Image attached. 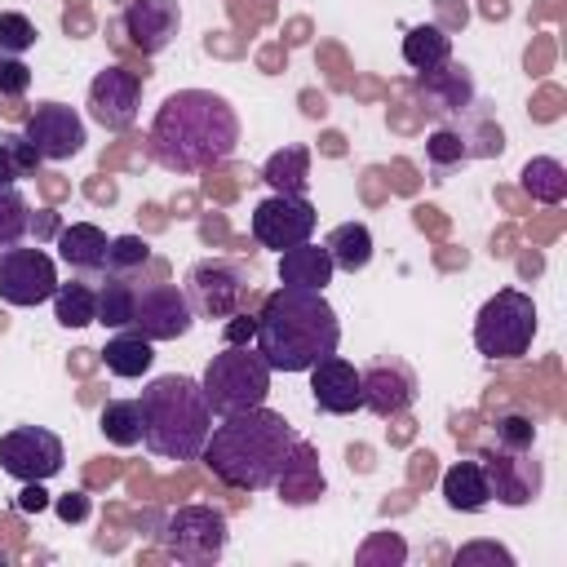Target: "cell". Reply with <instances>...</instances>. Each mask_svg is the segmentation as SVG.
<instances>
[{
	"mask_svg": "<svg viewBox=\"0 0 567 567\" xmlns=\"http://www.w3.org/2000/svg\"><path fill=\"white\" fill-rule=\"evenodd\" d=\"M310 399L319 412H332V416H350L363 408V381H359V368L328 354L310 368Z\"/></svg>",
	"mask_w": 567,
	"mask_h": 567,
	"instance_id": "cell-19",
	"label": "cell"
},
{
	"mask_svg": "<svg viewBox=\"0 0 567 567\" xmlns=\"http://www.w3.org/2000/svg\"><path fill=\"white\" fill-rule=\"evenodd\" d=\"M403 62H408L412 71H434V66L452 62V35H447L443 27H434V22L412 27V31L403 35Z\"/></svg>",
	"mask_w": 567,
	"mask_h": 567,
	"instance_id": "cell-28",
	"label": "cell"
},
{
	"mask_svg": "<svg viewBox=\"0 0 567 567\" xmlns=\"http://www.w3.org/2000/svg\"><path fill=\"white\" fill-rule=\"evenodd\" d=\"M354 558H359L363 567H372V563H403V558H408V545H403L399 536H390V532H377Z\"/></svg>",
	"mask_w": 567,
	"mask_h": 567,
	"instance_id": "cell-39",
	"label": "cell"
},
{
	"mask_svg": "<svg viewBox=\"0 0 567 567\" xmlns=\"http://www.w3.org/2000/svg\"><path fill=\"white\" fill-rule=\"evenodd\" d=\"M416 97H421V106L434 115V120H443V124H452L461 111H470V102L478 97L474 93V75H470V66H461V62H443V66H434V71H416Z\"/></svg>",
	"mask_w": 567,
	"mask_h": 567,
	"instance_id": "cell-18",
	"label": "cell"
},
{
	"mask_svg": "<svg viewBox=\"0 0 567 567\" xmlns=\"http://www.w3.org/2000/svg\"><path fill=\"white\" fill-rule=\"evenodd\" d=\"M452 563H456V567H474V563H501V567H514V554H509L505 545H496V540H474V545H461V549L452 554Z\"/></svg>",
	"mask_w": 567,
	"mask_h": 567,
	"instance_id": "cell-40",
	"label": "cell"
},
{
	"mask_svg": "<svg viewBox=\"0 0 567 567\" xmlns=\"http://www.w3.org/2000/svg\"><path fill=\"white\" fill-rule=\"evenodd\" d=\"M213 408L195 377L168 372L142 390V443L159 461H195L208 443Z\"/></svg>",
	"mask_w": 567,
	"mask_h": 567,
	"instance_id": "cell-4",
	"label": "cell"
},
{
	"mask_svg": "<svg viewBox=\"0 0 567 567\" xmlns=\"http://www.w3.org/2000/svg\"><path fill=\"white\" fill-rule=\"evenodd\" d=\"M478 465L487 474V487H492V501L518 509V505H532L545 487V465L536 456V447H483L478 452Z\"/></svg>",
	"mask_w": 567,
	"mask_h": 567,
	"instance_id": "cell-9",
	"label": "cell"
},
{
	"mask_svg": "<svg viewBox=\"0 0 567 567\" xmlns=\"http://www.w3.org/2000/svg\"><path fill=\"white\" fill-rule=\"evenodd\" d=\"M337 266L328 257L323 244H297V248H284L279 252V284L284 288H310V292H323L332 284Z\"/></svg>",
	"mask_w": 567,
	"mask_h": 567,
	"instance_id": "cell-22",
	"label": "cell"
},
{
	"mask_svg": "<svg viewBox=\"0 0 567 567\" xmlns=\"http://www.w3.org/2000/svg\"><path fill=\"white\" fill-rule=\"evenodd\" d=\"M275 487H279V496L288 501V505H315L319 496H323V470H319V452L306 443V439H297L292 443V452H288V461H284V470H279V478H275Z\"/></svg>",
	"mask_w": 567,
	"mask_h": 567,
	"instance_id": "cell-20",
	"label": "cell"
},
{
	"mask_svg": "<svg viewBox=\"0 0 567 567\" xmlns=\"http://www.w3.org/2000/svg\"><path fill=\"white\" fill-rule=\"evenodd\" d=\"M133 292L137 284L133 279H115V275H102V288H97V323L102 328H128L133 319Z\"/></svg>",
	"mask_w": 567,
	"mask_h": 567,
	"instance_id": "cell-32",
	"label": "cell"
},
{
	"mask_svg": "<svg viewBox=\"0 0 567 567\" xmlns=\"http://www.w3.org/2000/svg\"><path fill=\"white\" fill-rule=\"evenodd\" d=\"M518 182H523V190H527L536 204H563V199H567V168H563L554 155L527 159L523 173H518Z\"/></svg>",
	"mask_w": 567,
	"mask_h": 567,
	"instance_id": "cell-30",
	"label": "cell"
},
{
	"mask_svg": "<svg viewBox=\"0 0 567 567\" xmlns=\"http://www.w3.org/2000/svg\"><path fill=\"white\" fill-rule=\"evenodd\" d=\"M341 323L323 292L275 288L257 310V354L270 372H310L319 359L337 354Z\"/></svg>",
	"mask_w": 567,
	"mask_h": 567,
	"instance_id": "cell-3",
	"label": "cell"
},
{
	"mask_svg": "<svg viewBox=\"0 0 567 567\" xmlns=\"http://www.w3.org/2000/svg\"><path fill=\"white\" fill-rule=\"evenodd\" d=\"M49 301H53V315H58L62 328H89V323H97V288L84 275L71 279V284H58Z\"/></svg>",
	"mask_w": 567,
	"mask_h": 567,
	"instance_id": "cell-29",
	"label": "cell"
},
{
	"mask_svg": "<svg viewBox=\"0 0 567 567\" xmlns=\"http://www.w3.org/2000/svg\"><path fill=\"white\" fill-rule=\"evenodd\" d=\"M248 270L230 257H204L186 270V301L195 310V319H230L235 310H244L248 297Z\"/></svg>",
	"mask_w": 567,
	"mask_h": 567,
	"instance_id": "cell-8",
	"label": "cell"
},
{
	"mask_svg": "<svg viewBox=\"0 0 567 567\" xmlns=\"http://www.w3.org/2000/svg\"><path fill=\"white\" fill-rule=\"evenodd\" d=\"M22 137L35 146V155H40V159H53V164H58V159L80 155V151H84V142H89L80 111H75V106H66V102H40V106L27 115Z\"/></svg>",
	"mask_w": 567,
	"mask_h": 567,
	"instance_id": "cell-14",
	"label": "cell"
},
{
	"mask_svg": "<svg viewBox=\"0 0 567 567\" xmlns=\"http://www.w3.org/2000/svg\"><path fill=\"white\" fill-rule=\"evenodd\" d=\"M62 461H66L62 439L44 425H18L0 434V470L18 483H44L62 470Z\"/></svg>",
	"mask_w": 567,
	"mask_h": 567,
	"instance_id": "cell-11",
	"label": "cell"
},
{
	"mask_svg": "<svg viewBox=\"0 0 567 567\" xmlns=\"http://www.w3.org/2000/svg\"><path fill=\"white\" fill-rule=\"evenodd\" d=\"M27 230H35V239H40V235H58L62 226H58L53 213H31V226H27Z\"/></svg>",
	"mask_w": 567,
	"mask_h": 567,
	"instance_id": "cell-45",
	"label": "cell"
},
{
	"mask_svg": "<svg viewBox=\"0 0 567 567\" xmlns=\"http://www.w3.org/2000/svg\"><path fill=\"white\" fill-rule=\"evenodd\" d=\"M128 328L146 341H177L195 328V310L177 284H137Z\"/></svg>",
	"mask_w": 567,
	"mask_h": 567,
	"instance_id": "cell-10",
	"label": "cell"
},
{
	"mask_svg": "<svg viewBox=\"0 0 567 567\" xmlns=\"http://www.w3.org/2000/svg\"><path fill=\"white\" fill-rule=\"evenodd\" d=\"M22 514H40V509H49V492L40 487V483H27L22 492H18V501H13Z\"/></svg>",
	"mask_w": 567,
	"mask_h": 567,
	"instance_id": "cell-44",
	"label": "cell"
},
{
	"mask_svg": "<svg viewBox=\"0 0 567 567\" xmlns=\"http://www.w3.org/2000/svg\"><path fill=\"white\" fill-rule=\"evenodd\" d=\"M58 288V266L44 248H0V301L40 306Z\"/></svg>",
	"mask_w": 567,
	"mask_h": 567,
	"instance_id": "cell-13",
	"label": "cell"
},
{
	"mask_svg": "<svg viewBox=\"0 0 567 567\" xmlns=\"http://www.w3.org/2000/svg\"><path fill=\"white\" fill-rule=\"evenodd\" d=\"M142 106V75L124 71V66H102L89 84V115L106 128V133H124L133 128Z\"/></svg>",
	"mask_w": 567,
	"mask_h": 567,
	"instance_id": "cell-15",
	"label": "cell"
},
{
	"mask_svg": "<svg viewBox=\"0 0 567 567\" xmlns=\"http://www.w3.org/2000/svg\"><path fill=\"white\" fill-rule=\"evenodd\" d=\"M252 341H257V315L235 310L226 319V346H252Z\"/></svg>",
	"mask_w": 567,
	"mask_h": 567,
	"instance_id": "cell-42",
	"label": "cell"
},
{
	"mask_svg": "<svg viewBox=\"0 0 567 567\" xmlns=\"http://www.w3.org/2000/svg\"><path fill=\"white\" fill-rule=\"evenodd\" d=\"M106 230L93 221H71L58 230V257L75 275H102L106 270Z\"/></svg>",
	"mask_w": 567,
	"mask_h": 567,
	"instance_id": "cell-21",
	"label": "cell"
},
{
	"mask_svg": "<svg viewBox=\"0 0 567 567\" xmlns=\"http://www.w3.org/2000/svg\"><path fill=\"white\" fill-rule=\"evenodd\" d=\"M261 182L270 190H279V195H306V186H310V151L297 146V142L270 151L266 164H261Z\"/></svg>",
	"mask_w": 567,
	"mask_h": 567,
	"instance_id": "cell-25",
	"label": "cell"
},
{
	"mask_svg": "<svg viewBox=\"0 0 567 567\" xmlns=\"http://www.w3.org/2000/svg\"><path fill=\"white\" fill-rule=\"evenodd\" d=\"M44 159L35 155V146L22 133H0V186H18L22 177H31Z\"/></svg>",
	"mask_w": 567,
	"mask_h": 567,
	"instance_id": "cell-33",
	"label": "cell"
},
{
	"mask_svg": "<svg viewBox=\"0 0 567 567\" xmlns=\"http://www.w3.org/2000/svg\"><path fill=\"white\" fill-rule=\"evenodd\" d=\"M35 44V22L27 13H0V58H22Z\"/></svg>",
	"mask_w": 567,
	"mask_h": 567,
	"instance_id": "cell-37",
	"label": "cell"
},
{
	"mask_svg": "<svg viewBox=\"0 0 567 567\" xmlns=\"http://www.w3.org/2000/svg\"><path fill=\"white\" fill-rule=\"evenodd\" d=\"M323 248H328L332 266L346 270V275H359V270L372 266V230H368L363 221H341V226H332V235L323 239Z\"/></svg>",
	"mask_w": 567,
	"mask_h": 567,
	"instance_id": "cell-26",
	"label": "cell"
},
{
	"mask_svg": "<svg viewBox=\"0 0 567 567\" xmlns=\"http://www.w3.org/2000/svg\"><path fill=\"white\" fill-rule=\"evenodd\" d=\"M120 27H124V35L137 53L155 58L177 40L182 9H177V0H128L124 13H120Z\"/></svg>",
	"mask_w": 567,
	"mask_h": 567,
	"instance_id": "cell-17",
	"label": "cell"
},
{
	"mask_svg": "<svg viewBox=\"0 0 567 567\" xmlns=\"http://www.w3.org/2000/svg\"><path fill=\"white\" fill-rule=\"evenodd\" d=\"M142 266H151V244L142 235H115L106 244V270L102 275H115V279H133Z\"/></svg>",
	"mask_w": 567,
	"mask_h": 567,
	"instance_id": "cell-34",
	"label": "cell"
},
{
	"mask_svg": "<svg viewBox=\"0 0 567 567\" xmlns=\"http://www.w3.org/2000/svg\"><path fill=\"white\" fill-rule=\"evenodd\" d=\"M31 226V204L18 186H0V248H13Z\"/></svg>",
	"mask_w": 567,
	"mask_h": 567,
	"instance_id": "cell-35",
	"label": "cell"
},
{
	"mask_svg": "<svg viewBox=\"0 0 567 567\" xmlns=\"http://www.w3.org/2000/svg\"><path fill=\"white\" fill-rule=\"evenodd\" d=\"M102 363H106L115 377H142V372H151V363H155V341H146V337L133 332V328H120V332L106 341Z\"/></svg>",
	"mask_w": 567,
	"mask_h": 567,
	"instance_id": "cell-27",
	"label": "cell"
},
{
	"mask_svg": "<svg viewBox=\"0 0 567 567\" xmlns=\"http://www.w3.org/2000/svg\"><path fill=\"white\" fill-rule=\"evenodd\" d=\"M439 487H443L447 509H456V514H478V509L492 505V487H487V474H483L478 456H474V461H456V465H447Z\"/></svg>",
	"mask_w": 567,
	"mask_h": 567,
	"instance_id": "cell-24",
	"label": "cell"
},
{
	"mask_svg": "<svg viewBox=\"0 0 567 567\" xmlns=\"http://www.w3.org/2000/svg\"><path fill=\"white\" fill-rule=\"evenodd\" d=\"M53 509H58L62 523H80V518L89 514V496H84V492H66V496H58Z\"/></svg>",
	"mask_w": 567,
	"mask_h": 567,
	"instance_id": "cell-43",
	"label": "cell"
},
{
	"mask_svg": "<svg viewBox=\"0 0 567 567\" xmlns=\"http://www.w3.org/2000/svg\"><path fill=\"white\" fill-rule=\"evenodd\" d=\"M31 89V66L22 58H0V97H22Z\"/></svg>",
	"mask_w": 567,
	"mask_h": 567,
	"instance_id": "cell-41",
	"label": "cell"
},
{
	"mask_svg": "<svg viewBox=\"0 0 567 567\" xmlns=\"http://www.w3.org/2000/svg\"><path fill=\"white\" fill-rule=\"evenodd\" d=\"M452 128H456V137H461V146H465V159H492V155H501L505 151V128L496 124V115L487 111V102H470V111H461L456 120H452Z\"/></svg>",
	"mask_w": 567,
	"mask_h": 567,
	"instance_id": "cell-23",
	"label": "cell"
},
{
	"mask_svg": "<svg viewBox=\"0 0 567 567\" xmlns=\"http://www.w3.org/2000/svg\"><path fill=\"white\" fill-rule=\"evenodd\" d=\"M199 390H204L213 416L261 408L270 394V363L257 354V346H226L221 354L208 359Z\"/></svg>",
	"mask_w": 567,
	"mask_h": 567,
	"instance_id": "cell-5",
	"label": "cell"
},
{
	"mask_svg": "<svg viewBox=\"0 0 567 567\" xmlns=\"http://www.w3.org/2000/svg\"><path fill=\"white\" fill-rule=\"evenodd\" d=\"M363 381V408L372 416H403L416 403V372L403 359H377L359 372Z\"/></svg>",
	"mask_w": 567,
	"mask_h": 567,
	"instance_id": "cell-16",
	"label": "cell"
},
{
	"mask_svg": "<svg viewBox=\"0 0 567 567\" xmlns=\"http://www.w3.org/2000/svg\"><path fill=\"white\" fill-rule=\"evenodd\" d=\"M97 430L115 447H137L142 443V399H111L97 416Z\"/></svg>",
	"mask_w": 567,
	"mask_h": 567,
	"instance_id": "cell-31",
	"label": "cell"
},
{
	"mask_svg": "<svg viewBox=\"0 0 567 567\" xmlns=\"http://www.w3.org/2000/svg\"><path fill=\"white\" fill-rule=\"evenodd\" d=\"M239 146V115L213 89H177L151 120V155L168 173H204Z\"/></svg>",
	"mask_w": 567,
	"mask_h": 567,
	"instance_id": "cell-1",
	"label": "cell"
},
{
	"mask_svg": "<svg viewBox=\"0 0 567 567\" xmlns=\"http://www.w3.org/2000/svg\"><path fill=\"white\" fill-rule=\"evenodd\" d=\"M315 221H319V213H315V204L306 195H279L275 190L252 208V239L261 248L284 252V248L306 244L315 235Z\"/></svg>",
	"mask_w": 567,
	"mask_h": 567,
	"instance_id": "cell-12",
	"label": "cell"
},
{
	"mask_svg": "<svg viewBox=\"0 0 567 567\" xmlns=\"http://www.w3.org/2000/svg\"><path fill=\"white\" fill-rule=\"evenodd\" d=\"M536 337V301L518 288L492 292L474 315V350L483 359H523Z\"/></svg>",
	"mask_w": 567,
	"mask_h": 567,
	"instance_id": "cell-6",
	"label": "cell"
},
{
	"mask_svg": "<svg viewBox=\"0 0 567 567\" xmlns=\"http://www.w3.org/2000/svg\"><path fill=\"white\" fill-rule=\"evenodd\" d=\"M151 536H159L168 558L186 567H208L226 554L230 527H226V514L213 505H177L173 514H164V527Z\"/></svg>",
	"mask_w": 567,
	"mask_h": 567,
	"instance_id": "cell-7",
	"label": "cell"
},
{
	"mask_svg": "<svg viewBox=\"0 0 567 567\" xmlns=\"http://www.w3.org/2000/svg\"><path fill=\"white\" fill-rule=\"evenodd\" d=\"M496 443L501 447H536V421L527 412L496 416Z\"/></svg>",
	"mask_w": 567,
	"mask_h": 567,
	"instance_id": "cell-38",
	"label": "cell"
},
{
	"mask_svg": "<svg viewBox=\"0 0 567 567\" xmlns=\"http://www.w3.org/2000/svg\"><path fill=\"white\" fill-rule=\"evenodd\" d=\"M425 159H430V168H434L439 177L452 173L456 164H465V146H461V137H456L452 124H439V128L425 137Z\"/></svg>",
	"mask_w": 567,
	"mask_h": 567,
	"instance_id": "cell-36",
	"label": "cell"
},
{
	"mask_svg": "<svg viewBox=\"0 0 567 567\" xmlns=\"http://www.w3.org/2000/svg\"><path fill=\"white\" fill-rule=\"evenodd\" d=\"M301 434L288 425L284 412L261 408H244V412H226L213 430L208 443L199 452V461L213 470L217 483L235 487V492H266L275 487L292 443Z\"/></svg>",
	"mask_w": 567,
	"mask_h": 567,
	"instance_id": "cell-2",
	"label": "cell"
}]
</instances>
